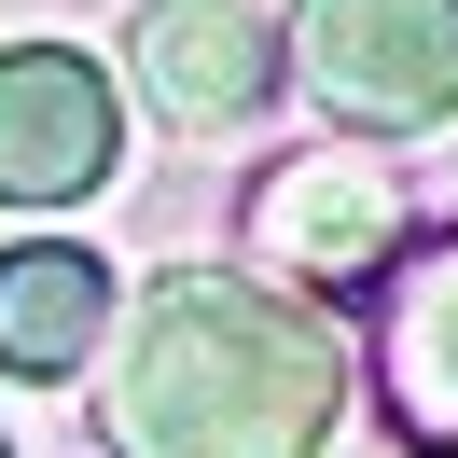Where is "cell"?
I'll list each match as a JSON object with an SVG mask.
<instances>
[{
  "mask_svg": "<svg viewBox=\"0 0 458 458\" xmlns=\"http://www.w3.org/2000/svg\"><path fill=\"white\" fill-rule=\"evenodd\" d=\"M112 347V264L70 250V236H29V250H0V375H84Z\"/></svg>",
  "mask_w": 458,
  "mask_h": 458,
  "instance_id": "7",
  "label": "cell"
},
{
  "mask_svg": "<svg viewBox=\"0 0 458 458\" xmlns=\"http://www.w3.org/2000/svg\"><path fill=\"white\" fill-rule=\"evenodd\" d=\"M250 250L278 264V292H361L403 264V181L375 140H306L250 181Z\"/></svg>",
  "mask_w": 458,
  "mask_h": 458,
  "instance_id": "3",
  "label": "cell"
},
{
  "mask_svg": "<svg viewBox=\"0 0 458 458\" xmlns=\"http://www.w3.org/2000/svg\"><path fill=\"white\" fill-rule=\"evenodd\" d=\"M125 56H140V84H153L167 125H250L278 98V29L250 0H140L125 14Z\"/></svg>",
  "mask_w": 458,
  "mask_h": 458,
  "instance_id": "5",
  "label": "cell"
},
{
  "mask_svg": "<svg viewBox=\"0 0 458 458\" xmlns=\"http://www.w3.org/2000/svg\"><path fill=\"white\" fill-rule=\"evenodd\" d=\"M361 347H375V403L403 417V445H417V458H458V223L389 264Z\"/></svg>",
  "mask_w": 458,
  "mask_h": 458,
  "instance_id": "6",
  "label": "cell"
},
{
  "mask_svg": "<svg viewBox=\"0 0 458 458\" xmlns=\"http://www.w3.org/2000/svg\"><path fill=\"white\" fill-rule=\"evenodd\" d=\"M125 167L112 70L70 42H0V208H84Z\"/></svg>",
  "mask_w": 458,
  "mask_h": 458,
  "instance_id": "4",
  "label": "cell"
},
{
  "mask_svg": "<svg viewBox=\"0 0 458 458\" xmlns=\"http://www.w3.org/2000/svg\"><path fill=\"white\" fill-rule=\"evenodd\" d=\"M347 389H361V361L306 292L236 278V264H181L112 319L98 430L125 458H319Z\"/></svg>",
  "mask_w": 458,
  "mask_h": 458,
  "instance_id": "1",
  "label": "cell"
},
{
  "mask_svg": "<svg viewBox=\"0 0 458 458\" xmlns=\"http://www.w3.org/2000/svg\"><path fill=\"white\" fill-rule=\"evenodd\" d=\"M278 70L334 140H430L458 125V0H292Z\"/></svg>",
  "mask_w": 458,
  "mask_h": 458,
  "instance_id": "2",
  "label": "cell"
},
{
  "mask_svg": "<svg viewBox=\"0 0 458 458\" xmlns=\"http://www.w3.org/2000/svg\"><path fill=\"white\" fill-rule=\"evenodd\" d=\"M0 458H14V445H0Z\"/></svg>",
  "mask_w": 458,
  "mask_h": 458,
  "instance_id": "8",
  "label": "cell"
}]
</instances>
